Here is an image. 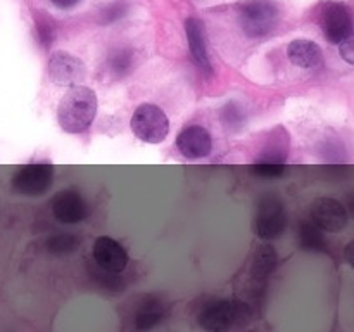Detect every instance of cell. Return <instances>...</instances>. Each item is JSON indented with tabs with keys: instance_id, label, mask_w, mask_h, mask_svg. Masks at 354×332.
Masks as SVG:
<instances>
[{
	"instance_id": "cell-13",
	"label": "cell",
	"mask_w": 354,
	"mask_h": 332,
	"mask_svg": "<svg viewBox=\"0 0 354 332\" xmlns=\"http://www.w3.org/2000/svg\"><path fill=\"white\" fill-rule=\"evenodd\" d=\"M185 31L187 38H189L190 54H192L194 61L199 66L201 71H204L206 75H211V73H213V68H211L209 55H207L203 23H201L197 17H189V19L185 21Z\"/></svg>"
},
{
	"instance_id": "cell-3",
	"label": "cell",
	"mask_w": 354,
	"mask_h": 332,
	"mask_svg": "<svg viewBox=\"0 0 354 332\" xmlns=\"http://www.w3.org/2000/svg\"><path fill=\"white\" fill-rule=\"evenodd\" d=\"M248 313L245 304L237 303V301L220 299L204 306L197 317V322L206 332H228L235 325L244 322Z\"/></svg>"
},
{
	"instance_id": "cell-21",
	"label": "cell",
	"mask_w": 354,
	"mask_h": 332,
	"mask_svg": "<svg viewBox=\"0 0 354 332\" xmlns=\"http://www.w3.org/2000/svg\"><path fill=\"white\" fill-rule=\"evenodd\" d=\"M252 172L259 176H265V178H275V176H280L283 172H286V165L258 161L254 166H252Z\"/></svg>"
},
{
	"instance_id": "cell-14",
	"label": "cell",
	"mask_w": 354,
	"mask_h": 332,
	"mask_svg": "<svg viewBox=\"0 0 354 332\" xmlns=\"http://www.w3.org/2000/svg\"><path fill=\"white\" fill-rule=\"evenodd\" d=\"M165 318V304L156 296L145 297L144 303L138 306L135 313V329L138 332H147L158 327Z\"/></svg>"
},
{
	"instance_id": "cell-19",
	"label": "cell",
	"mask_w": 354,
	"mask_h": 332,
	"mask_svg": "<svg viewBox=\"0 0 354 332\" xmlns=\"http://www.w3.org/2000/svg\"><path fill=\"white\" fill-rule=\"evenodd\" d=\"M109 68L116 76H124L133 68V52L130 48H118L109 57Z\"/></svg>"
},
{
	"instance_id": "cell-24",
	"label": "cell",
	"mask_w": 354,
	"mask_h": 332,
	"mask_svg": "<svg viewBox=\"0 0 354 332\" xmlns=\"http://www.w3.org/2000/svg\"><path fill=\"white\" fill-rule=\"evenodd\" d=\"M341 55L349 62V64H353L354 62V45H353L351 38L341 44Z\"/></svg>"
},
{
	"instance_id": "cell-11",
	"label": "cell",
	"mask_w": 354,
	"mask_h": 332,
	"mask_svg": "<svg viewBox=\"0 0 354 332\" xmlns=\"http://www.w3.org/2000/svg\"><path fill=\"white\" fill-rule=\"evenodd\" d=\"M95 265L113 273H121L128 265V255L123 246L111 237H99L93 242Z\"/></svg>"
},
{
	"instance_id": "cell-6",
	"label": "cell",
	"mask_w": 354,
	"mask_h": 332,
	"mask_svg": "<svg viewBox=\"0 0 354 332\" xmlns=\"http://www.w3.org/2000/svg\"><path fill=\"white\" fill-rule=\"evenodd\" d=\"M320 26L330 44H339L349 40L353 33V19L349 9L344 3L327 2L320 10Z\"/></svg>"
},
{
	"instance_id": "cell-4",
	"label": "cell",
	"mask_w": 354,
	"mask_h": 332,
	"mask_svg": "<svg viewBox=\"0 0 354 332\" xmlns=\"http://www.w3.org/2000/svg\"><path fill=\"white\" fill-rule=\"evenodd\" d=\"M131 131L147 144H161L169 133V120L161 107L142 104L131 116Z\"/></svg>"
},
{
	"instance_id": "cell-15",
	"label": "cell",
	"mask_w": 354,
	"mask_h": 332,
	"mask_svg": "<svg viewBox=\"0 0 354 332\" xmlns=\"http://www.w3.org/2000/svg\"><path fill=\"white\" fill-rule=\"evenodd\" d=\"M290 62L299 68H317L322 62V48L311 40H294L287 47Z\"/></svg>"
},
{
	"instance_id": "cell-20",
	"label": "cell",
	"mask_w": 354,
	"mask_h": 332,
	"mask_svg": "<svg viewBox=\"0 0 354 332\" xmlns=\"http://www.w3.org/2000/svg\"><path fill=\"white\" fill-rule=\"evenodd\" d=\"M92 275L104 289L114 290V293H118V290L121 293V289H123V280H121V277L118 273L107 272V270H102L100 266H95L92 270Z\"/></svg>"
},
{
	"instance_id": "cell-12",
	"label": "cell",
	"mask_w": 354,
	"mask_h": 332,
	"mask_svg": "<svg viewBox=\"0 0 354 332\" xmlns=\"http://www.w3.org/2000/svg\"><path fill=\"white\" fill-rule=\"evenodd\" d=\"M176 147L185 158L199 159L211 154L213 140L206 128L194 124V127H187L180 131L176 137Z\"/></svg>"
},
{
	"instance_id": "cell-7",
	"label": "cell",
	"mask_w": 354,
	"mask_h": 332,
	"mask_svg": "<svg viewBox=\"0 0 354 332\" xmlns=\"http://www.w3.org/2000/svg\"><path fill=\"white\" fill-rule=\"evenodd\" d=\"M54 166L48 163H35L17 169L12 176V187L23 196H41L52 187Z\"/></svg>"
},
{
	"instance_id": "cell-25",
	"label": "cell",
	"mask_w": 354,
	"mask_h": 332,
	"mask_svg": "<svg viewBox=\"0 0 354 332\" xmlns=\"http://www.w3.org/2000/svg\"><path fill=\"white\" fill-rule=\"evenodd\" d=\"M50 2L54 3L55 7H59V9H69V7L76 6L80 0H50Z\"/></svg>"
},
{
	"instance_id": "cell-1",
	"label": "cell",
	"mask_w": 354,
	"mask_h": 332,
	"mask_svg": "<svg viewBox=\"0 0 354 332\" xmlns=\"http://www.w3.org/2000/svg\"><path fill=\"white\" fill-rule=\"evenodd\" d=\"M97 114V95L88 86H73L61 99L57 121L66 133H82L92 124Z\"/></svg>"
},
{
	"instance_id": "cell-5",
	"label": "cell",
	"mask_w": 354,
	"mask_h": 332,
	"mask_svg": "<svg viewBox=\"0 0 354 332\" xmlns=\"http://www.w3.org/2000/svg\"><path fill=\"white\" fill-rule=\"evenodd\" d=\"M287 228V211L277 196H265L258 203L254 216V232L263 241L279 239Z\"/></svg>"
},
{
	"instance_id": "cell-18",
	"label": "cell",
	"mask_w": 354,
	"mask_h": 332,
	"mask_svg": "<svg viewBox=\"0 0 354 332\" xmlns=\"http://www.w3.org/2000/svg\"><path fill=\"white\" fill-rule=\"evenodd\" d=\"M80 246V239L75 234H55L47 241L48 252L55 256L71 255Z\"/></svg>"
},
{
	"instance_id": "cell-2",
	"label": "cell",
	"mask_w": 354,
	"mask_h": 332,
	"mask_svg": "<svg viewBox=\"0 0 354 332\" xmlns=\"http://www.w3.org/2000/svg\"><path fill=\"white\" fill-rule=\"evenodd\" d=\"M239 19L248 37L259 38L275 30L280 10L273 0H248L239 7Z\"/></svg>"
},
{
	"instance_id": "cell-16",
	"label": "cell",
	"mask_w": 354,
	"mask_h": 332,
	"mask_svg": "<svg viewBox=\"0 0 354 332\" xmlns=\"http://www.w3.org/2000/svg\"><path fill=\"white\" fill-rule=\"evenodd\" d=\"M299 244L306 251L322 252L327 249V241H325L324 230H320L311 220L303 221L299 225Z\"/></svg>"
},
{
	"instance_id": "cell-23",
	"label": "cell",
	"mask_w": 354,
	"mask_h": 332,
	"mask_svg": "<svg viewBox=\"0 0 354 332\" xmlns=\"http://www.w3.org/2000/svg\"><path fill=\"white\" fill-rule=\"evenodd\" d=\"M37 26L38 38L41 40V44L50 45L52 40H54V28L50 26V23H48V21H38Z\"/></svg>"
},
{
	"instance_id": "cell-9",
	"label": "cell",
	"mask_w": 354,
	"mask_h": 332,
	"mask_svg": "<svg viewBox=\"0 0 354 332\" xmlns=\"http://www.w3.org/2000/svg\"><path fill=\"white\" fill-rule=\"evenodd\" d=\"M48 73L57 85L78 86L86 76V68L78 57L68 52H54L48 61Z\"/></svg>"
},
{
	"instance_id": "cell-8",
	"label": "cell",
	"mask_w": 354,
	"mask_h": 332,
	"mask_svg": "<svg viewBox=\"0 0 354 332\" xmlns=\"http://www.w3.org/2000/svg\"><path fill=\"white\" fill-rule=\"evenodd\" d=\"M311 221L324 232H341L348 225V211L341 201L320 197L311 204Z\"/></svg>"
},
{
	"instance_id": "cell-17",
	"label": "cell",
	"mask_w": 354,
	"mask_h": 332,
	"mask_svg": "<svg viewBox=\"0 0 354 332\" xmlns=\"http://www.w3.org/2000/svg\"><path fill=\"white\" fill-rule=\"evenodd\" d=\"M277 266V252L273 249V246H261V248L256 251L254 263H252V275L256 280H265L268 279L270 273L275 270Z\"/></svg>"
},
{
	"instance_id": "cell-10",
	"label": "cell",
	"mask_w": 354,
	"mask_h": 332,
	"mask_svg": "<svg viewBox=\"0 0 354 332\" xmlns=\"http://www.w3.org/2000/svg\"><path fill=\"white\" fill-rule=\"evenodd\" d=\"M50 208L55 220L66 225L80 223L88 216V204L80 196V192L71 189L55 194L50 201Z\"/></svg>"
},
{
	"instance_id": "cell-22",
	"label": "cell",
	"mask_w": 354,
	"mask_h": 332,
	"mask_svg": "<svg viewBox=\"0 0 354 332\" xmlns=\"http://www.w3.org/2000/svg\"><path fill=\"white\" fill-rule=\"evenodd\" d=\"M128 10V3L124 2V0H116V2L109 3V6L104 7L102 10V23H113V21L120 19V17H123L124 14H127Z\"/></svg>"
}]
</instances>
